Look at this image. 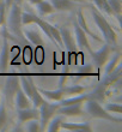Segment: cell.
I'll return each mask as SVG.
<instances>
[{"label":"cell","mask_w":122,"mask_h":132,"mask_svg":"<svg viewBox=\"0 0 122 132\" xmlns=\"http://www.w3.org/2000/svg\"><path fill=\"white\" fill-rule=\"evenodd\" d=\"M89 9L91 11L93 22L96 23V25L98 27L99 31H101L102 36H103L104 42L108 43L111 48H115L116 46H117V35H116L115 30L112 29L110 23L107 21V18L103 16V12H101L97 7L93 6V5H90Z\"/></svg>","instance_id":"obj_1"},{"label":"cell","mask_w":122,"mask_h":132,"mask_svg":"<svg viewBox=\"0 0 122 132\" xmlns=\"http://www.w3.org/2000/svg\"><path fill=\"white\" fill-rule=\"evenodd\" d=\"M7 29L13 36V40H17L23 45H28V40L23 34L22 24V5L13 3L8 10V22H6Z\"/></svg>","instance_id":"obj_2"},{"label":"cell","mask_w":122,"mask_h":132,"mask_svg":"<svg viewBox=\"0 0 122 132\" xmlns=\"http://www.w3.org/2000/svg\"><path fill=\"white\" fill-rule=\"evenodd\" d=\"M85 112L87 114H90L92 118H97V119H103V120H108V121L111 122H116V124H120L122 121L121 117H115L112 115L111 113H109L108 111H105V108H103L101 106V102L95 100H86L85 102Z\"/></svg>","instance_id":"obj_3"},{"label":"cell","mask_w":122,"mask_h":132,"mask_svg":"<svg viewBox=\"0 0 122 132\" xmlns=\"http://www.w3.org/2000/svg\"><path fill=\"white\" fill-rule=\"evenodd\" d=\"M60 31V36H61V41H62V47L65 46V49L67 52V66L65 67V71L63 72H67L68 71V66L72 65V61H73V55L77 54V45L74 42V38L72 36V32L67 27H61L59 28Z\"/></svg>","instance_id":"obj_4"},{"label":"cell","mask_w":122,"mask_h":132,"mask_svg":"<svg viewBox=\"0 0 122 132\" xmlns=\"http://www.w3.org/2000/svg\"><path fill=\"white\" fill-rule=\"evenodd\" d=\"M58 108H59L58 102L50 103L47 100L39 107V113H40L39 121H40V126H41V131H45V127L48 125L49 120L56 114Z\"/></svg>","instance_id":"obj_5"},{"label":"cell","mask_w":122,"mask_h":132,"mask_svg":"<svg viewBox=\"0 0 122 132\" xmlns=\"http://www.w3.org/2000/svg\"><path fill=\"white\" fill-rule=\"evenodd\" d=\"M19 88H21V83H19V77L18 76L11 75V76L5 77V82L3 84V93L8 103L13 102L14 95H16Z\"/></svg>","instance_id":"obj_6"},{"label":"cell","mask_w":122,"mask_h":132,"mask_svg":"<svg viewBox=\"0 0 122 132\" xmlns=\"http://www.w3.org/2000/svg\"><path fill=\"white\" fill-rule=\"evenodd\" d=\"M112 49L114 48H111L108 43L104 42L103 46H102L98 51H91L90 55H91V58H92V60H93L95 65L97 66V67H102L103 65H105V63L108 61L109 56L111 54Z\"/></svg>","instance_id":"obj_7"},{"label":"cell","mask_w":122,"mask_h":132,"mask_svg":"<svg viewBox=\"0 0 122 132\" xmlns=\"http://www.w3.org/2000/svg\"><path fill=\"white\" fill-rule=\"evenodd\" d=\"M73 25H74V36H76V45L78 47H80L83 49H86L87 52L90 53L92 49L90 47V43H89V40H87V35L85 34L83 29L79 27V24L76 21V17H74L73 21Z\"/></svg>","instance_id":"obj_8"},{"label":"cell","mask_w":122,"mask_h":132,"mask_svg":"<svg viewBox=\"0 0 122 132\" xmlns=\"http://www.w3.org/2000/svg\"><path fill=\"white\" fill-rule=\"evenodd\" d=\"M58 114H61L63 117H80L85 114V109L81 107V103L68 104V106H61L56 111Z\"/></svg>","instance_id":"obj_9"},{"label":"cell","mask_w":122,"mask_h":132,"mask_svg":"<svg viewBox=\"0 0 122 132\" xmlns=\"http://www.w3.org/2000/svg\"><path fill=\"white\" fill-rule=\"evenodd\" d=\"M40 113L39 108H23V109H17V119L19 124H24V122L32 120V119H39Z\"/></svg>","instance_id":"obj_10"},{"label":"cell","mask_w":122,"mask_h":132,"mask_svg":"<svg viewBox=\"0 0 122 132\" xmlns=\"http://www.w3.org/2000/svg\"><path fill=\"white\" fill-rule=\"evenodd\" d=\"M12 38L11 36L7 35H3V48L0 52V72L6 71L7 64H8V56H10V48H8V42L7 40Z\"/></svg>","instance_id":"obj_11"},{"label":"cell","mask_w":122,"mask_h":132,"mask_svg":"<svg viewBox=\"0 0 122 132\" xmlns=\"http://www.w3.org/2000/svg\"><path fill=\"white\" fill-rule=\"evenodd\" d=\"M60 129L61 130H67V131H74V132H91L92 131V127H91V124L89 121L85 122H65L62 121L61 125H60Z\"/></svg>","instance_id":"obj_12"},{"label":"cell","mask_w":122,"mask_h":132,"mask_svg":"<svg viewBox=\"0 0 122 132\" xmlns=\"http://www.w3.org/2000/svg\"><path fill=\"white\" fill-rule=\"evenodd\" d=\"M76 21H77V23L79 24V27H80L81 29H83L84 31H85V34L87 35V36H90L91 38H93L95 41L97 42H103V38L98 37L97 35L95 34V32H92L90 30V28L87 27V23L86 21H85V18H84V14H83V10H81L80 7L77 10V14H76Z\"/></svg>","instance_id":"obj_13"},{"label":"cell","mask_w":122,"mask_h":132,"mask_svg":"<svg viewBox=\"0 0 122 132\" xmlns=\"http://www.w3.org/2000/svg\"><path fill=\"white\" fill-rule=\"evenodd\" d=\"M23 34H24V37L30 43L35 45L36 47H43L44 42H43V38L37 30H35V29H23Z\"/></svg>","instance_id":"obj_14"},{"label":"cell","mask_w":122,"mask_h":132,"mask_svg":"<svg viewBox=\"0 0 122 132\" xmlns=\"http://www.w3.org/2000/svg\"><path fill=\"white\" fill-rule=\"evenodd\" d=\"M13 103L17 109H23V108L31 107V101H30V98L23 93V90H22L21 88L18 89L16 95H14Z\"/></svg>","instance_id":"obj_15"},{"label":"cell","mask_w":122,"mask_h":132,"mask_svg":"<svg viewBox=\"0 0 122 132\" xmlns=\"http://www.w3.org/2000/svg\"><path fill=\"white\" fill-rule=\"evenodd\" d=\"M39 93L43 96L44 98L49 101H54V102H59L61 98L65 96L63 91L61 88L56 89V90H47V89H42V88H37Z\"/></svg>","instance_id":"obj_16"},{"label":"cell","mask_w":122,"mask_h":132,"mask_svg":"<svg viewBox=\"0 0 122 132\" xmlns=\"http://www.w3.org/2000/svg\"><path fill=\"white\" fill-rule=\"evenodd\" d=\"M55 11H73L77 9V3L70 0H49Z\"/></svg>","instance_id":"obj_17"},{"label":"cell","mask_w":122,"mask_h":132,"mask_svg":"<svg viewBox=\"0 0 122 132\" xmlns=\"http://www.w3.org/2000/svg\"><path fill=\"white\" fill-rule=\"evenodd\" d=\"M86 100H89V95L87 94H78V95H72L71 97H67V98H61V100L58 102L59 106H68V104H76V103H81L83 104L84 102Z\"/></svg>","instance_id":"obj_18"},{"label":"cell","mask_w":122,"mask_h":132,"mask_svg":"<svg viewBox=\"0 0 122 132\" xmlns=\"http://www.w3.org/2000/svg\"><path fill=\"white\" fill-rule=\"evenodd\" d=\"M19 83H21V89L23 90V93H24L29 98H31L32 90H34V88H35L34 79H32L31 77L22 76V77H19Z\"/></svg>","instance_id":"obj_19"},{"label":"cell","mask_w":122,"mask_h":132,"mask_svg":"<svg viewBox=\"0 0 122 132\" xmlns=\"http://www.w3.org/2000/svg\"><path fill=\"white\" fill-rule=\"evenodd\" d=\"M105 93H107V87L99 82V83L95 87V89L91 93H89V98L90 100H95L98 102H103L105 98Z\"/></svg>","instance_id":"obj_20"},{"label":"cell","mask_w":122,"mask_h":132,"mask_svg":"<svg viewBox=\"0 0 122 132\" xmlns=\"http://www.w3.org/2000/svg\"><path fill=\"white\" fill-rule=\"evenodd\" d=\"M63 121V115L59 114L56 115V117H53L50 120H49L48 125L45 127V131L48 132H58L60 131V125H61V122Z\"/></svg>","instance_id":"obj_21"},{"label":"cell","mask_w":122,"mask_h":132,"mask_svg":"<svg viewBox=\"0 0 122 132\" xmlns=\"http://www.w3.org/2000/svg\"><path fill=\"white\" fill-rule=\"evenodd\" d=\"M120 60H121V53H120V52H115L114 54H112L111 58H110V60L108 61V64L105 65L104 75H108V73L112 72V71L116 69V66L120 64Z\"/></svg>","instance_id":"obj_22"},{"label":"cell","mask_w":122,"mask_h":132,"mask_svg":"<svg viewBox=\"0 0 122 132\" xmlns=\"http://www.w3.org/2000/svg\"><path fill=\"white\" fill-rule=\"evenodd\" d=\"M62 89L63 94L65 95H78V94H81L84 91L86 90V88L83 87V85H77V84H74V85H62V87H59Z\"/></svg>","instance_id":"obj_23"},{"label":"cell","mask_w":122,"mask_h":132,"mask_svg":"<svg viewBox=\"0 0 122 132\" xmlns=\"http://www.w3.org/2000/svg\"><path fill=\"white\" fill-rule=\"evenodd\" d=\"M36 7H37V11H39V13L42 14V16H45V14H50L54 12V7L52 6V4L50 1L48 0H42L40 1L39 4H36Z\"/></svg>","instance_id":"obj_24"},{"label":"cell","mask_w":122,"mask_h":132,"mask_svg":"<svg viewBox=\"0 0 122 132\" xmlns=\"http://www.w3.org/2000/svg\"><path fill=\"white\" fill-rule=\"evenodd\" d=\"M30 101H31V104L35 108H39L40 106H41V104L45 101V98L39 93V90H37V87H36V85H35V88H34V90H32V95H31Z\"/></svg>","instance_id":"obj_25"},{"label":"cell","mask_w":122,"mask_h":132,"mask_svg":"<svg viewBox=\"0 0 122 132\" xmlns=\"http://www.w3.org/2000/svg\"><path fill=\"white\" fill-rule=\"evenodd\" d=\"M92 1H93L95 6L97 7L101 12H105V13L109 14V16H114V13H112V11H111V9H110V6H109V4L107 0H92Z\"/></svg>","instance_id":"obj_26"},{"label":"cell","mask_w":122,"mask_h":132,"mask_svg":"<svg viewBox=\"0 0 122 132\" xmlns=\"http://www.w3.org/2000/svg\"><path fill=\"white\" fill-rule=\"evenodd\" d=\"M107 1H108L109 6L111 9L114 16H116V17L120 19V17H121V10H122L121 0H107Z\"/></svg>","instance_id":"obj_27"},{"label":"cell","mask_w":122,"mask_h":132,"mask_svg":"<svg viewBox=\"0 0 122 132\" xmlns=\"http://www.w3.org/2000/svg\"><path fill=\"white\" fill-rule=\"evenodd\" d=\"M7 111L5 106V100L0 101V130H3L7 124Z\"/></svg>","instance_id":"obj_28"},{"label":"cell","mask_w":122,"mask_h":132,"mask_svg":"<svg viewBox=\"0 0 122 132\" xmlns=\"http://www.w3.org/2000/svg\"><path fill=\"white\" fill-rule=\"evenodd\" d=\"M26 126H25V130L28 132H40L41 131V126H40V121L39 119H32V120H29L26 121Z\"/></svg>","instance_id":"obj_29"},{"label":"cell","mask_w":122,"mask_h":132,"mask_svg":"<svg viewBox=\"0 0 122 132\" xmlns=\"http://www.w3.org/2000/svg\"><path fill=\"white\" fill-rule=\"evenodd\" d=\"M104 108L109 113H116V114H121L122 113V106L120 103H107Z\"/></svg>","instance_id":"obj_30"},{"label":"cell","mask_w":122,"mask_h":132,"mask_svg":"<svg viewBox=\"0 0 122 132\" xmlns=\"http://www.w3.org/2000/svg\"><path fill=\"white\" fill-rule=\"evenodd\" d=\"M79 71H80V72H84V73H86V72H91V71H92V67H91L90 65H86V67H84V66H81L80 69H79Z\"/></svg>","instance_id":"obj_31"},{"label":"cell","mask_w":122,"mask_h":132,"mask_svg":"<svg viewBox=\"0 0 122 132\" xmlns=\"http://www.w3.org/2000/svg\"><path fill=\"white\" fill-rule=\"evenodd\" d=\"M4 3H5V6H6V10H7V12H8V10H10L11 5L13 4V0H4Z\"/></svg>","instance_id":"obj_32"},{"label":"cell","mask_w":122,"mask_h":132,"mask_svg":"<svg viewBox=\"0 0 122 132\" xmlns=\"http://www.w3.org/2000/svg\"><path fill=\"white\" fill-rule=\"evenodd\" d=\"M30 4H32V5H36V4H39L40 1H42V0H28Z\"/></svg>","instance_id":"obj_33"},{"label":"cell","mask_w":122,"mask_h":132,"mask_svg":"<svg viewBox=\"0 0 122 132\" xmlns=\"http://www.w3.org/2000/svg\"><path fill=\"white\" fill-rule=\"evenodd\" d=\"M70 1H72V3H85L86 0H70Z\"/></svg>","instance_id":"obj_34"},{"label":"cell","mask_w":122,"mask_h":132,"mask_svg":"<svg viewBox=\"0 0 122 132\" xmlns=\"http://www.w3.org/2000/svg\"><path fill=\"white\" fill-rule=\"evenodd\" d=\"M13 3L18 4V5H22V4H23V0H13Z\"/></svg>","instance_id":"obj_35"}]
</instances>
